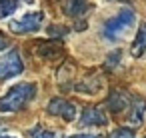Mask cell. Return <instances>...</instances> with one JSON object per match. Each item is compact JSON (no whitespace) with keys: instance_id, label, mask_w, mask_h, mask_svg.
<instances>
[{"instance_id":"1","label":"cell","mask_w":146,"mask_h":138,"mask_svg":"<svg viewBox=\"0 0 146 138\" xmlns=\"http://www.w3.org/2000/svg\"><path fill=\"white\" fill-rule=\"evenodd\" d=\"M34 96H36V84L34 82H20V84L12 86L4 96H0V112L22 110Z\"/></svg>"},{"instance_id":"2","label":"cell","mask_w":146,"mask_h":138,"mask_svg":"<svg viewBox=\"0 0 146 138\" xmlns=\"http://www.w3.org/2000/svg\"><path fill=\"white\" fill-rule=\"evenodd\" d=\"M134 22H136V14H134L132 10L124 8V10H120L116 16H112V18L104 24V36H106L110 42H120V40H124V38L130 34Z\"/></svg>"},{"instance_id":"3","label":"cell","mask_w":146,"mask_h":138,"mask_svg":"<svg viewBox=\"0 0 146 138\" xmlns=\"http://www.w3.org/2000/svg\"><path fill=\"white\" fill-rule=\"evenodd\" d=\"M24 70V62L16 50H8L4 56H0V82L20 76Z\"/></svg>"},{"instance_id":"4","label":"cell","mask_w":146,"mask_h":138,"mask_svg":"<svg viewBox=\"0 0 146 138\" xmlns=\"http://www.w3.org/2000/svg\"><path fill=\"white\" fill-rule=\"evenodd\" d=\"M42 20H44V14H42L40 10H36V12H26V14H22L20 18H16V20L10 22V30H12V32H18V34L36 32V30L42 26Z\"/></svg>"},{"instance_id":"5","label":"cell","mask_w":146,"mask_h":138,"mask_svg":"<svg viewBox=\"0 0 146 138\" xmlns=\"http://www.w3.org/2000/svg\"><path fill=\"white\" fill-rule=\"evenodd\" d=\"M48 112L54 114V116H60V118H64L68 122H72L76 118V106L72 102L64 100V98H52L48 102Z\"/></svg>"},{"instance_id":"6","label":"cell","mask_w":146,"mask_h":138,"mask_svg":"<svg viewBox=\"0 0 146 138\" xmlns=\"http://www.w3.org/2000/svg\"><path fill=\"white\" fill-rule=\"evenodd\" d=\"M80 124H82V126H104V124H108V118H106V114H104L102 108L90 106V108H86V110L82 112Z\"/></svg>"},{"instance_id":"7","label":"cell","mask_w":146,"mask_h":138,"mask_svg":"<svg viewBox=\"0 0 146 138\" xmlns=\"http://www.w3.org/2000/svg\"><path fill=\"white\" fill-rule=\"evenodd\" d=\"M144 112H146V100L140 98V96H132L130 98V114H128V120L132 124H140L142 118H144Z\"/></svg>"},{"instance_id":"8","label":"cell","mask_w":146,"mask_h":138,"mask_svg":"<svg viewBox=\"0 0 146 138\" xmlns=\"http://www.w3.org/2000/svg\"><path fill=\"white\" fill-rule=\"evenodd\" d=\"M130 50H132V56H142V54L146 52V22L140 24L138 34H136V38H134Z\"/></svg>"},{"instance_id":"9","label":"cell","mask_w":146,"mask_h":138,"mask_svg":"<svg viewBox=\"0 0 146 138\" xmlns=\"http://www.w3.org/2000/svg\"><path fill=\"white\" fill-rule=\"evenodd\" d=\"M128 102H130V96H126V94H122V92H112V96H110V100H108V104L112 106L114 112L124 110Z\"/></svg>"},{"instance_id":"10","label":"cell","mask_w":146,"mask_h":138,"mask_svg":"<svg viewBox=\"0 0 146 138\" xmlns=\"http://www.w3.org/2000/svg\"><path fill=\"white\" fill-rule=\"evenodd\" d=\"M28 138H56V134L44 126H34V128H30Z\"/></svg>"},{"instance_id":"11","label":"cell","mask_w":146,"mask_h":138,"mask_svg":"<svg viewBox=\"0 0 146 138\" xmlns=\"http://www.w3.org/2000/svg\"><path fill=\"white\" fill-rule=\"evenodd\" d=\"M14 10H16V2H14V0H0V20L10 16Z\"/></svg>"},{"instance_id":"12","label":"cell","mask_w":146,"mask_h":138,"mask_svg":"<svg viewBox=\"0 0 146 138\" xmlns=\"http://www.w3.org/2000/svg\"><path fill=\"white\" fill-rule=\"evenodd\" d=\"M108 138H134V132L130 128H116Z\"/></svg>"},{"instance_id":"13","label":"cell","mask_w":146,"mask_h":138,"mask_svg":"<svg viewBox=\"0 0 146 138\" xmlns=\"http://www.w3.org/2000/svg\"><path fill=\"white\" fill-rule=\"evenodd\" d=\"M10 48V40L2 34V32H0V52H4V50H8Z\"/></svg>"},{"instance_id":"14","label":"cell","mask_w":146,"mask_h":138,"mask_svg":"<svg viewBox=\"0 0 146 138\" xmlns=\"http://www.w3.org/2000/svg\"><path fill=\"white\" fill-rule=\"evenodd\" d=\"M68 138H100L98 134H88V132H84V134H72V136H68Z\"/></svg>"},{"instance_id":"15","label":"cell","mask_w":146,"mask_h":138,"mask_svg":"<svg viewBox=\"0 0 146 138\" xmlns=\"http://www.w3.org/2000/svg\"><path fill=\"white\" fill-rule=\"evenodd\" d=\"M0 138H16V136H10V134H0Z\"/></svg>"},{"instance_id":"16","label":"cell","mask_w":146,"mask_h":138,"mask_svg":"<svg viewBox=\"0 0 146 138\" xmlns=\"http://www.w3.org/2000/svg\"><path fill=\"white\" fill-rule=\"evenodd\" d=\"M24 2H26V4H32V0H24Z\"/></svg>"},{"instance_id":"17","label":"cell","mask_w":146,"mask_h":138,"mask_svg":"<svg viewBox=\"0 0 146 138\" xmlns=\"http://www.w3.org/2000/svg\"><path fill=\"white\" fill-rule=\"evenodd\" d=\"M70 2H82V0H70Z\"/></svg>"}]
</instances>
